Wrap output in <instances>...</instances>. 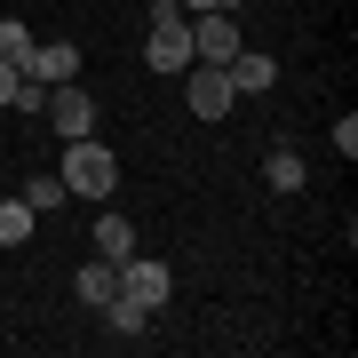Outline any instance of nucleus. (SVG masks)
Wrapping results in <instances>:
<instances>
[{
  "label": "nucleus",
  "instance_id": "6ab92c4d",
  "mask_svg": "<svg viewBox=\"0 0 358 358\" xmlns=\"http://www.w3.org/2000/svg\"><path fill=\"white\" fill-rule=\"evenodd\" d=\"M183 16H199V8H239V0H176Z\"/></svg>",
  "mask_w": 358,
  "mask_h": 358
},
{
  "label": "nucleus",
  "instance_id": "2eb2a0df",
  "mask_svg": "<svg viewBox=\"0 0 358 358\" xmlns=\"http://www.w3.org/2000/svg\"><path fill=\"white\" fill-rule=\"evenodd\" d=\"M72 192H64V176H32L24 183V207H32V215H48V207H64Z\"/></svg>",
  "mask_w": 358,
  "mask_h": 358
},
{
  "label": "nucleus",
  "instance_id": "39448f33",
  "mask_svg": "<svg viewBox=\"0 0 358 358\" xmlns=\"http://www.w3.org/2000/svg\"><path fill=\"white\" fill-rule=\"evenodd\" d=\"M120 294H136V303H143V310H159V303H167V294H176V271H167L159 255H143V247H136V255H128V263H120Z\"/></svg>",
  "mask_w": 358,
  "mask_h": 358
},
{
  "label": "nucleus",
  "instance_id": "0eeeda50",
  "mask_svg": "<svg viewBox=\"0 0 358 358\" xmlns=\"http://www.w3.org/2000/svg\"><path fill=\"white\" fill-rule=\"evenodd\" d=\"M223 80H231V96H263V88H279V64H271L263 48H239L223 64Z\"/></svg>",
  "mask_w": 358,
  "mask_h": 358
},
{
  "label": "nucleus",
  "instance_id": "f257e3e1",
  "mask_svg": "<svg viewBox=\"0 0 358 358\" xmlns=\"http://www.w3.org/2000/svg\"><path fill=\"white\" fill-rule=\"evenodd\" d=\"M56 176H64V192L88 199V207L120 192V159H112V143H96V136H64V167H56Z\"/></svg>",
  "mask_w": 358,
  "mask_h": 358
},
{
  "label": "nucleus",
  "instance_id": "7ed1b4c3",
  "mask_svg": "<svg viewBox=\"0 0 358 358\" xmlns=\"http://www.w3.org/2000/svg\"><path fill=\"white\" fill-rule=\"evenodd\" d=\"M247 40H239V24H231V8H199L192 16V64H231Z\"/></svg>",
  "mask_w": 358,
  "mask_h": 358
},
{
  "label": "nucleus",
  "instance_id": "f8f14e48",
  "mask_svg": "<svg viewBox=\"0 0 358 358\" xmlns=\"http://www.w3.org/2000/svg\"><path fill=\"white\" fill-rule=\"evenodd\" d=\"M0 64H16V72L32 64V32H24V16H0Z\"/></svg>",
  "mask_w": 358,
  "mask_h": 358
},
{
  "label": "nucleus",
  "instance_id": "4468645a",
  "mask_svg": "<svg viewBox=\"0 0 358 358\" xmlns=\"http://www.w3.org/2000/svg\"><path fill=\"white\" fill-rule=\"evenodd\" d=\"M103 319H112V334H143V327H152V310H143L136 294H112V303H103Z\"/></svg>",
  "mask_w": 358,
  "mask_h": 358
},
{
  "label": "nucleus",
  "instance_id": "6e6552de",
  "mask_svg": "<svg viewBox=\"0 0 358 358\" xmlns=\"http://www.w3.org/2000/svg\"><path fill=\"white\" fill-rule=\"evenodd\" d=\"M24 72L48 80V88H56V80H80V48H72V40H32V64Z\"/></svg>",
  "mask_w": 358,
  "mask_h": 358
},
{
  "label": "nucleus",
  "instance_id": "20e7f679",
  "mask_svg": "<svg viewBox=\"0 0 358 358\" xmlns=\"http://www.w3.org/2000/svg\"><path fill=\"white\" fill-rule=\"evenodd\" d=\"M40 112H48V128H56V136H96V96L80 88V80H56Z\"/></svg>",
  "mask_w": 358,
  "mask_h": 358
},
{
  "label": "nucleus",
  "instance_id": "f03ea898",
  "mask_svg": "<svg viewBox=\"0 0 358 358\" xmlns=\"http://www.w3.org/2000/svg\"><path fill=\"white\" fill-rule=\"evenodd\" d=\"M152 72H192V16L176 0H152V40H143Z\"/></svg>",
  "mask_w": 358,
  "mask_h": 358
},
{
  "label": "nucleus",
  "instance_id": "9d476101",
  "mask_svg": "<svg viewBox=\"0 0 358 358\" xmlns=\"http://www.w3.org/2000/svg\"><path fill=\"white\" fill-rule=\"evenodd\" d=\"M263 183H271V192H279V199H294V192H303V183H310V167H303V152H287V143H279V152L263 159Z\"/></svg>",
  "mask_w": 358,
  "mask_h": 358
},
{
  "label": "nucleus",
  "instance_id": "1a4fd4ad",
  "mask_svg": "<svg viewBox=\"0 0 358 358\" xmlns=\"http://www.w3.org/2000/svg\"><path fill=\"white\" fill-rule=\"evenodd\" d=\"M72 294H80V303H88V310H103V303H112V294H120V263H88V271H72Z\"/></svg>",
  "mask_w": 358,
  "mask_h": 358
},
{
  "label": "nucleus",
  "instance_id": "a211bd4d",
  "mask_svg": "<svg viewBox=\"0 0 358 358\" xmlns=\"http://www.w3.org/2000/svg\"><path fill=\"white\" fill-rule=\"evenodd\" d=\"M16 103V64H0V112Z\"/></svg>",
  "mask_w": 358,
  "mask_h": 358
},
{
  "label": "nucleus",
  "instance_id": "f3484780",
  "mask_svg": "<svg viewBox=\"0 0 358 358\" xmlns=\"http://www.w3.org/2000/svg\"><path fill=\"white\" fill-rule=\"evenodd\" d=\"M334 152H343V159H358V112H343V120H334Z\"/></svg>",
  "mask_w": 358,
  "mask_h": 358
},
{
  "label": "nucleus",
  "instance_id": "dca6fc26",
  "mask_svg": "<svg viewBox=\"0 0 358 358\" xmlns=\"http://www.w3.org/2000/svg\"><path fill=\"white\" fill-rule=\"evenodd\" d=\"M48 103V80H32V72H16V112H40Z\"/></svg>",
  "mask_w": 358,
  "mask_h": 358
},
{
  "label": "nucleus",
  "instance_id": "9b49d317",
  "mask_svg": "<svg viewBox=\"0 0 358 358\" xmlns=\"http://www.w3.org/2000/svg\"><path fill=\"white\" fill-rule=\"evenodd\" d=\"M96 255L103 263H128L136 255V223L128 215H96Z\"/></svg>",
  "mask_w": 358,
  "mask_h": 358
},
{
  "label": "nucleus",
  "instance_id": "423d86ee",
  "mask_svg": "<svg viewBox=\"0 0 358 358\" xmlns=\"http://www.w3.org/2000/svg\"><path fill=\"white\" fill-rule=\"evenodd\" d=\"M183 103H192V120H223L239 96H231L223 64H192V72H183Z\"/></svg>",
  "mask_w": 358,
  "mask_h": 358
},
{
  "label": "nucleus",
  "instance_id": "ddd939ff",
  "mask_svg": "<svg viewBox=\"0 0 358 358\" xmlns=\"http://www.w3.org/2000/svg\"><path fill=\"white\" fill-rule=\"evenodd\" d=\"M32 223H40V215H32L24 199H0V247H24V239H32Z\"/></svg>",
  "mask_w": 358,
  "mask_h": 358
}]
</instances>
